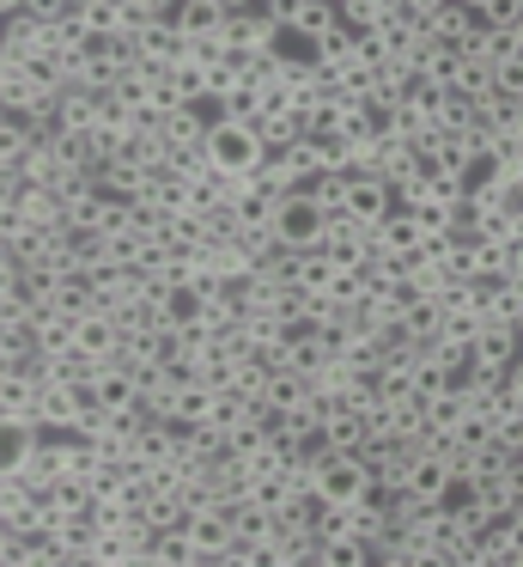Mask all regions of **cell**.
I'll return each mask as SVG.
<instances>
[{
    "label": "cell",
    "instance_id": "cell-1",
    "mask_svg": "<svg viewBox=\"0 0 523 567\" xmlns=\"http://www.w3.org/2000/svg\"><path fill=\"white\" fill-rule=\"evenodd\" d=\"M274 238H280V245H292V250H299V245H316V238H323V208H316V202L311 196H286V202H280V208H274Z\"/></svg>",
    "mask_w": 523,
    "mask_h": 567
}]
</instances>
